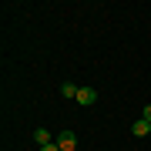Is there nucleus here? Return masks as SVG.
Listing matches in <instances>:
<instances>
[{
  "label": "nucleus",
  "instance_id": "obj_5",
  "mask_svg": "<svg viewBox=\"0 0 151 151\" xmlns=\"http://www.w3.org/2000/svg\"><path fill=\"white\" fill-rule=\"evenodd\" d=\"M77 91H81V87H77V84H70V81H64V84H60V94H64V97H70V101H77Z\"/></svg>",
  "mask_w": 151,
  "mask_h": 151
},
{
  "label": "nucleus",
  "instance_id": "obj_2",
  "mask_svg": "<svg viewBox=\"0 0 151 151\" xmlns=\"http://www.w3.org/2000/svg\"><path fill=\"white\" fill-rule=\"evenodd\" d=\"M94 101H97V91H94V87H81V91H77V104H81V108H91Z\"/></svg>",
  "mask_w": 151,
  "mask_h": 151
},
{
  "label": "nucleus",
  "instance_id": "obj_4",
  "mask_svg": "<svg viewBox=\"0 0 151 151\" xmlns=\"http://www.w3.org/2000/svg\"><path fill=\"white\" fill-rule=\"evenodd\" d=\"M34 141H37L40 148H44V145H54V138H50V131H47V128H37V131H34Z\"/></svg>",
  "mask_w": 151,
  "mask_h": 151
},
{
  "label": "nucleus",
  "instance_id": "obj_8",
  "mask_svg": "<svg viewBox=\"0 0 151 151\" xmlns=\"http://www.w3.org/2000/svg\"><path fill=\"white\" fill-rule=\"evenodd\" d=\"M77 151H81V148H77Z\"/></svg>",
  "mask_w": 151,
  "mask_h": 151
},
{
  "label": "nucleus",
  "instance_id": "obj_1",
  "mask_svg": "<svg viewBox=\"0 0 151 151\" xmlns=\"http://www.w3.org/2000/svg\"><path fill=\"white\" fill-rule=\"evenodd\" d=\"M57 148H60V151H77V134H74V131H60Z\"/></svg>",
  "mask_w": 151,
  "mask_h": 151
},
{
  "label": "nucleus",
  "instance_id": "obj_3",
  "mask_svg": "<svg viewBox=\"0 0 151 151\" xmlns=\"http://www.w3.org/2000/svg\"><path fill=\"white\" fill-rule=\"evenodd\" d=\"M131 134H134V138H145V134H151V121H145V118H138L134 124H131Z\"/></svg>",
  "mask_w": 151,
  "mask_h": 151
},
{
  "label": "nucleus",
  "instance_id": "obj_6",
  "mask_svg": "<svg viewBox=\"0 0 151 151\" xmlns=\"http://www.w3.org/2000/svg\"><path fill=\"white\" fill-rule=\"evenodd\" d=\"M141 118H145V121H151V104H148L145 111H141Z\"/></svg>",
  "mask_w": 151,
  "mask_h": 151
},
{
  "label": "nucleus",
  "instance_id": "obj_7",
  "mask_svg": "<svg viewBox=\"0 0 151 151\" xmlns=\"http://www.w3.org/2000/svg\"><path fill=\"white\" fill-rule=\"evenodd\" d=\"M40 151H60V148H57V141H54V145H44Z\"/></svg>",
  "mask_w": 151,
  "mask_h": 151
}]
</instances>
